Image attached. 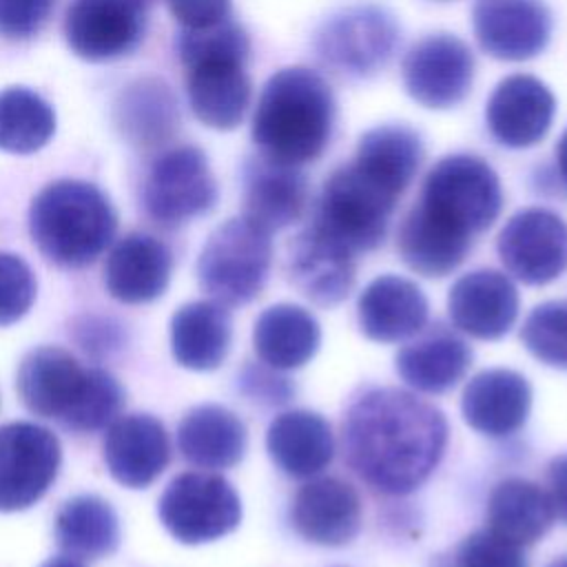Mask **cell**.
I'll return each instance as SVG.
<instances>
[{
	"instance_id": "obj_20",
	"label": "cell",
	"mask_w": 567,
	"mask_h": 567,
	"mask_svg": "<svg viewBox=\"0 0 567 567\" xmlns=\"http://www.w3.org/2000/svg\"><path fill=\"white\" fill-rule=\"evenodd\" d=\"M292 525L299 536L315 545H346L361 529V498L341 478H315L292 501Z\"/></svg>"
},
{
	"instance_id": "obj_43",
	"label": "cell",
	"mask_w": 567,
	"mask_h": 567,
	"mask_svg": "<svg viewBox=\"0 0 567 567\" xmlns=\"http://www.w3.org/2000/svg\"><path fill=\"white\" fill-rule=\"evenodd\" d=\"M184 29H204L228 18L230 0H166Z\"/></svg>"
},
{
	"instance_id": "obj_11",
	"label": "cell",
	"mask_w": 567,
	"mask_h": 567,
	"mask_svg": "<svg viewBox=\"0 0 567 567\" xmlns=\"http://www.w3.org/2000/svg\"><path fill=\"white\" fill-rule=\"evenodd\" d=\"M62 447L58 436L35 423L0 427V512L35 505L58 476Z\"/></svg>"
},
{
	"instance_id": "obj_1",
	"label": "cell",
	"mask_w": 567,
	"mask_h": 567,
	"mask_svg": "<svg viewBox=\"0 0 567 567\" xmlns=\"http://www.w3.org/2000/svg\"><path fill=\"white\" fill-rule=\"evenodd\" d=\"M343 456L354 474L381 494L416 489L447 445L445 416L412 392L374 388L346 412Z\"/></svg>"
},
{
	"instance_id": "obj_8",
	"label": "cell",
	"mask_w": 567,
	"mask_h": 567,
	"mask_svg": "<svg viewBox=\"0 0 567 567\" xmlns=\"http://www.w3.org/2000/svg\"><path fill=\"white\" fill-rule=\"evenodd\" d=\"M157 514L166 532L184 545H202L230 534L241 520L233 485L213 472H184L164 489Z\"/></svg>"
},
{
	"instance_id": "obj_29",
	"label": "cell",
	"mask_w": 567,
	"mask_h": 567,
	"mask_svg": "<svg viewBox=\"0 0 567 567\" xmlns=\"http://www.w3.org/2000/svg\"><path fill=\"white\" fill-rule=\"evenodd\" d=\"M177 445L190 465L202 470L233 467L246 452V427L235 412L221 405H197L179 421Z\"/></svg>"
},
{
	"instance_id": "obj_37",
	"label": "cell",
	"mask_w": 567,
	"mask_h": 567,
	"mask_svg": "<svg viewBox=\"0 0 567 567\" xmlns=\"http://www.w3.org/2000/svg\"><path fill=\"white\" fill-rule=\"evenodd\" d=\"M520 339L540 363L567 370V301L536 306L520 328Z\"/></svg>"
},
{
	"instance_id": "obj_3",
	"label": "cell",
	"mask_w": 567,
	"mask_h": 567,
	"mask_svg": "<svg viewBox=\"0 0 567 567\" xmlns=\"http://www.w3.org/2000/svg\"><path fill=\"white\" fill-rule=\"evenodd\" d=\"M16 390L29 412L73 432H95L117 419L124 390L102 368H84L71 352L42 346L24 354Z\"/></svg>"
},
{
	"instance_id": "obj_33",
	"label": "cell",
	"mask_w": 567,
	"mask_h": 567,
	"mask_svg": "<svg viewBox=\"0 0 567 567\" xmlns=\"http://www.w3.org/2000/svg\"><path fill=\"white\" fill-rule=\"evenodd\" d=\"M554 518L547 492L525 478L501 481L487 501V529L518 547L545 536Z\"/></svg>"
},
{
	"instance_id": "obj_38",
	"label": "cell",
	"mask_w": 567,
	"mask_h": 567,
	"mask_svg": "<svg viewBox=\"0 0 567 567\" xmlns=\"http://www.w3.org/2000/svg\"><path fill=\"white\" fill-rule=\"evenodd\" d=\"M177 51H179L182 64H188L202 58L248 60L250 42L246 31L237 22L226 18L204 29H184L177 40Z\"/></svg>"
},
{
	"instance_id": "obj_18",
	"label": "cell",
	"mask_w": 567,
	"mask_h": 567,
	"mask_svg": "<svg viewBox=\"0 0 567 567\" xmlns=\"http://www.w3.org/2000/svg\"><path fill=\"white\" fill-rule=\"evenodd\" d=\"M554 93L534 75L516 73L498 82L485 106L489 133L509 148L540 142L554 120Z\"/></svg>"
},
{
	"instance_id": "obj_35",
	"label": "cell",
	"mask_w": 567,
	"mask_h": 567,
	"mask_svg": "<svg viewBox=\"0 0 567 567\" xmlns=\"http://www.w3.org/2000/svg\"><path fill=\"white\" fill-rule=\"evenodd\" d=\"M55 540L64 556L97 560L120 545V520L115 509L95 494L69 498L55 516Z\"/></svg>"
},
{
	"instance_id": "obj_9",
	"label": "cell",
	"mask_w": 567,
	"mask_h": 567,
	"mask_svg": "<svg viewBox=\"0 0 567 567\" xmlns=\"http://www.w3.org/2000/svg\"><path fill=\"white\" fill-rule=\"evenodd\" d=\"M142 202L148 217L164 228H177L208 213L217 202V182L206 155L195 146L162 153L146 173Z\"/></svg>"
},
{
	"instance_id": "obj_25",
	"label": "cell",
	"mask_w": 567,
	"mask_h": 567,
	"mask_svg": "<svg viewBox=\"0 0 567 567\" xmlns=\"http://www.w3.org/2000/svg\"><path fill=\"white\" fill-rule=\"evenodd\" d=\"M470 246L472 237L467 233L454 228L421 204L403 217L396 235L401 259L423 277L450 275L463 264Z\"/></svg>"
},
{
	"instance_id": "obj_19",
	"label": "cell",
	"mask_w": 567,
	"mask_h": 567,
	"mask_svg": "<svg viewBox=\"0 0 567 567\" xmlns=\"http://www.w3.org/2000/svg\"><path fill=\"white\" fill-rule=\"evenodd\" d=\"M447 310L456 328L483 341L501 339L518 317L516 286L498 270H472L454 281Z\"/></svg>"
},
{
	"instance_id": "obj_10",
	"label": "cell",
	"mask_w": 567,
	"mask_h": 567,
	"mask_svg": "<svg viewBox=\"0 0 567 567\" xmlns=\"http://www.w3.org/2000/svg\"><path fill=\"white\" fill-rule=\"evenodd\" d=\"M399 42V24L381 7H350L330 16L315 40L319 58L339 73L372 75L385 66Z\"/></svg>"
},
{
	"instance_id": "obj_48",
	"label": "cell",
	"mask_w": 567,
	"mask_h": 567,
	"mask_svg": "<svg viewBox=\"0 0 567 567\" xmlns=\"http://www.w3.org/2000/svg\"><path fill=\"white\" fill-rule=\"evenodd\" d=\"M140 2H144V0H140Z\"/></svg>"
},
{
	"instance_id": "obj_14",
	"label": "cell",
	"mask_w": 567,
	"mask_h": 567,
	"mask_svg": "<svg viewBox=\"0 0 567 567\" xmlns=\"http://www.w3.org/2000/svg\"><path fill=\"white\" fill-rule=\"evenodd\" d=\"M144 38V2L73 0L64 16L69 49L89 62L128 55Z\"/></svg>"
},
{
	"instance_id": "obj_12",
	"label": "cell",
	"mask_w": 567,
	"mask_h": 567,
	"mask_svg": "<svg viewBox=\"0 0 567 567\" xmlns=\"http://www.w3.org/2000/svg\"><path fill=\"white\" fill-rule=\"evenodd\" d=\"M496 250L518 281L549 284L567 268V224L547 208H523L498 233Z\"/></svg>"
},
{
	"instance_id": "obj_23",
	"label": "cell",
	"mask_w": 567,
	"mask_h": 567,
	"mask_svg": "<svg viewBox=\"0 0 567 567\" xmlns=\"http://www.w3.org/2000/svg\"><path fill=\"white\" fill-rule=\"evenodd\" d=\"M173 270V257L164 241L146 233L122 237L104 264V284L113 299L122 303H148L157 299Z\"/></svg>"
},
{
	"instance_id": "obj_34",
	"label": "cell",
	"mask_w": 567,
	"mask_h": 567,
	"mask_svg": "<svg viewBox=\"0 0 567 567\" xmlns=\"http://www.w3.org/2000/svg\"><path fill=\"white\" fill-rule=\"evenodd\" d=\"M421 157V137L410 126L381 124L363 133L352 164L388 193L401 197L416 175Z\"/></svg>"
},
{
	"instance_id": "obj_22",
	"label": "cell",
	"mask_w": 567,
	"mask_h": 567,
	"mask_svg": "<svg viewBox=\"0 0 567 567\" xmlns=\"http://www.w3.org/2000/svg\"><path fill=\"white\" fill-rule=\"evenodd\" d=\"M532 388L514 370L492 368L472 377L463 390L465 423L487 436L501 439L520 430L529 416Z\"/></svg>"
},
{
	"instance_id": "obj_39",
	"label": "cell",
	"mask_w": 567,
	"mask_h": 567,
	"mask_svg": "<svg viewBox=\"0 0 567 567\" xmlns=\"http://www.w3.org/2000/svg\"><path fill=\"white\" fill-rule=\"evenodd\" d=\"M35 301V277L24 259L0 252V328L22 319Z\"/></svg>"
},
{
	"instance_id": "obj_15",
	"label": "cell",
	"mask_w": 567,
	"mask_h": 567,
	"mask_svg": "<svg viewBox=\"0 0 567 567\" xmlns=\"http://www.w3.org/2000/svg\"><path fill=\"white\" fill-rule=\"evenodd\" d=\"M472 24L483 51L507 62L538 55L551 35V13L540 0H476Z\"/></svg>"
},
{
	"instance_id": "obj_30",
	"label": "cell",
	"mask_w": 567,
	"mask_h": 567,
	"mask_svg": "<svg viewBox=\"0 0 567 567\" xmlns=\"http://www.w3.org/2000/svg\"><path fill=\"white\" fill-rule=\"evenodd\" d=\"M308 202V186L295 166H284L266 157L250 164L246 173L244 217L268 233L295 224Z\"/></svg>"
},
{
	"instance_id": "obj_40",
	"label": "cell",
	"mask_w": 567,
	"mask_h": 567,
	"mask_svg": "<svg viewBox=\"0 0 567 567\" xmlns=\"http://www.w3.org/2000/svg\"><path fill=\"white\" fill-rule=\"evenodd\" d=\"M452 558V567H527L523 547L489 529H478L465 536Z\"/></svg>"
},
{
	"instance_id": "obj_4",
	"label": "cell",
	"mask_w": 567,
	"mask_h": 567,
	"mask_svg": "<svg viewBox=\"0 0 567 567\" xmlns=\"http://www.w3.org/2000/svg\"><path fill=\"white\" fill-rule=\"evenodd\" d=\"M117 215L109 197L89 182L58 179L31 202L29 230L38 250L64 268L95 261L113 241Z\"/></svg>"
},
{
	"instance_id": "obj_41",
	"label": "cell",
	"mask_w": 567,
	"mask_h": 567,
	"mask_svg": "<svg viewBox=\"0 0 567 567\" xmlns=\"http://www.w3.org/2000/svg\"><path fill=\"white\" fill-rule=\"evenodd\" d=\"M55 0H0V35L7 40L33 38L49 20Z\"/></svg>"
},
{
	"instance_id": "obj_21",
	"label": "cell",
	"mask_w": 567,
	"mask_h": 567,
	"mask_svg": "<svg viewBox=\"0 0 567 567\" xmlns=\"http://www.w3.org/2000/svg\"><path fill=\"white\" fill-rule=\"evenodd\" d=\"M246 60L202 58L184 64L186 93L195 117L217 131L241 124L250 104V80L244 71Z\"/></svg>"
},
{
	"instance_id": "obj_2",
	"label": "cell",
	"mask_w": 567,
	"mask_h": 567,
	"mask_svg": "<svg viewBox=\"0 0 567 567\" xmlns=\"http://www.w3.org/2000/svg\"><path fill=\"white\" fill-rule=\"evenodd\" d=\"M334 113L328 82L306 66H288L264 84L252 117V140L261 157L299 168L328 146Z\"/></svg>"
},
{
	"instance_id": "obj_27",
	"label": "cell",
	"mask_w": 567,
	"mask_h": 567,
	"mask_svg": "<svg viewBox=\"0 0 567 567\" xmlns=\"http://www.w3.org/2000/svg\"><path fill=\"white\" fill-rule=\"evenodd\" d=\"M113 122L128 144L137 148L162 146L177 131V100L162 80L140 78L120 91Z\"/></svg>"
},
{
	"instance_id": "obj_44",
	"label": "cell",
	"mask_w": 567,
	"mask_h": 567,
	"mask_svg": "<svg viewBox=\"0 0 567 567\" xmlns=\"http://www.w3.org/2000/svg\"><path fill=\"white\" fill-rule=\"evenodd\" d=\"M547 496L556 518L567 523V454L556 456L547 467Z\"/></svg>"
},
{
	"instance_id": "obj_24",
	"label": "cell",
	"mask_w": 567,
	"mask_h": 567,
	"mask_svg": "<svg viewBox=\"0 0 567 567\" xmlns=\"http://www.w3.org/2000/svg\"><path fill=\"white\" fill-rule=\"evenodd\" d=\"M361 332L381 343L403 341L425 328L427 299L421 288L399 275L372 279L357 303Z\"/></svg>"
},
{
	"instance_id": "obj_13",
	"label": "cell",
	"mask_w": 567,
	"mask_h": 567,
	"mask_svg": "<svg viewBox=\"0 0 567 567\" xmlns=\"http://www.w3.org/2000/svg\"><path fill=\"white\" fill-rule=\"evenodd\" d=\"M474 80V55L452 33L421 38L403 60V84L425 109H452L465 100Z\"/></svg>"
},
{
	"instance_id": "obj_17",
	"label": "cell",
	"mask_w": 567,
	"mask_h": 567,
	"mask_svg": "<svg viewBox=\"0 0 567 567\" xmlns=\"http://www.w3.org/2000/svg\"><path fill=\"white\" fill-rule=\"evenodd\" d=\"M102 458L120 485L131 489L148 487L168 465V434L151 414L117 416L106 427Z\"/></svg>"
},
{
	"instance_id": "obj_45",
	"label": "cell",
	"mask_w": 567,
	"mask_h": 567,
	"mask_svg": "<svg viewBox=\"0 0 567 567\" xmlns=\"http://www.w3.org/2000/svg\"><path fill=\"white\" fill-rule=\"evenodd\" d=\"M556 164H558L560 177H563L565 184H567V128L563 131L558 144H556Z\"/></svg>"
},
{
	"instance_id": "obj_5",
	"label": "cell",
	"mask_w": 567,
	"mask_h": 567,
	"mask_svg": "<svg viewBox=\"0 0 567 567\" xmlns=\"http://www.w3.org/2000/svg\"><path fill=\"white\" fill-rule=\"evenodd\" d=\"M270 235L244 215L217 226L197 261L204 292L226 308L252 301L268 279L272 261Z\"/></svg>"
},
{
	"instance_id": "obj_36",
	"label": "cell",
	"mask_w": 567,
	"mask_h": 567,
	"mask_svg": "<svg viewBox=\"0 0 567 567\" xmlns=\"http://www.w3.org/2000/svg\"><path fill=\"white\" fill-rule=\"evenodd\" d=\"M55 133L51 104L31 89L0 91V151L27 155L42 148Z\"/></svg>"
},
{
	"instance_id": "obj_31",
	"label": "cell",
	"mask_w": 567,
	"mask_h": 567,
	"mask_svg": "<svg viewBox=\"0 0 567 567\" xmlns=\"http://www.w3.org/2000/svg\"><path fill=\"white\" fill-rule=\"evenodd\" d=\"M472 365L470 346L445 328H434L396 354L399 377L414 390L439 394L454 388Z\"/></svg>"
},
{
	"instance_id": "obj_26",
	"label": "cell",
	"mask_w": 567,
	"mask_h": 567,
	"mask_svg": "<svg viewBox=\"0 0 567 567\" xmlns=\"http://www.w3.org/2000/svg\"><path fill=\"white\" fill-rule=\"evenodd\" d=\"M266 447L275 465L295 478H310L326 470L334 454L328 421L310 410H290L270 423Z\"/></svg>"
},
{
	"instance_id": "obj_46",
	"label": "cell",
	"mask_w": 567,
	"mask_h": 567,
	"mask_svg": "<svg viewBox=\"0 0 567 567\" xmlns=\"http://www.w3.org/2000/svg\"><path fill=\"white\" fill-rule=\"evenodd\" d=\"M40 567H84V565L71 556H55V558H49L47 563H42Z\"/></svg>"
},
{
	"instance_id": "obj_28",
	"label": "cell",
	"mask_w": 567,
	"mask_h": 567,
	"mask_svg": "<svg viewBox=\"0 0 567 567\" xmlns=\"http://www.w3.org/2000/svg\"><path fill=\"white\" fill-rule=\"evenodd\" d=\"M230 315L217 301H190L171 319L173 359L188 370H215L230 350Z\"/></svg>"
},
{
	"instance_id": "obj_6",
	"label": "cell",
	"mask_w": 567,
	"mask_h": 567,
	"mask_svg": "<svg viewBox=\"0 0 567 567\" xmlns=\"http://www.w3.org/2000/svg\"><path fill=\"white\" fill-rule=\"evenodd\" d=\"M396 202L399 197L348 164L323 184L312 224L352 252L372 250L383 241Z\"/></svg>"
},
{
	"instance_id": "obj_16",
	"label": "cell",
	"mask_w": 567,
	"mask_h": 567,
	"mask_svg": "<svg viewBox=\"0 0 567 567\" xmlns=\"http://www.w3.org/2000/svg\"><path fill=\"white\" fill-rule=\"evenodd\" d=\"M352 255L350 248L312 224L290 241L286 275L310 301L334 306L343 301L354 286L357 268Z\"/></svg>"
},
{
	"instance_id": "obj_42",
	"label": "cell",
	"mask_w": 567,
	"mask_h": 567,
	"mask_svg": "<svg viewBox=\"0 0 567 567\" xmlns=\"http://www.w3.org/2000/svg\"><path fill=\"white\" fill-rule=\"evenodd\" d=\"M122 337V326L115 323L113 319L84 315L73 323V339L84 352L93 357H104L120 350Z\"/></svg>"
},
{
	"instance_id": "obj_7",
	"label": "cell",
	"mask_w": 567,
	"mask_h": 567,
	"mask_svg": "<svg viewBox=\"0 0 567 567\" xmlns=\"http://www.w3.org/2000/svg\"><path fill=\"white\" fill-rule=\"evenodd\" d=\"M419 204L474 237L498 217L503 190L498 175L481 157L447 155L427 173Z\"/></svg>"
},
{
	"instance_id": "obj_32",
	"label": "cell",
	"mask_w": 567,
	"mask_h": 567,
	"mask_svg": "<svg viewBox=\"0 0 567 567\" xmlns=\"http://www.w3.org/2000/svg\"><path fill=\"white\" fill-rule=\"evenodd\" d=\"M257 357L272 370H295L306 365L321 343L317 319L292 303L270 306L259 315L252 330Z\"/></svg>"
},
{
	"instance_id": "obj_47",
	"label": "cell",
	"mask_w": 567,
	"mask_h": 567,
	"mask_svg": "<svg viewBox=\"0 0 567 567\" xmlns=\"http://www.w3.org/2000/svg\"><path fill=\"white\" fill-rule=\"evenodd\" d=\"M549 567H567V556H563V558H558V560H554Z\"/></svg>"
}]
</instances>
